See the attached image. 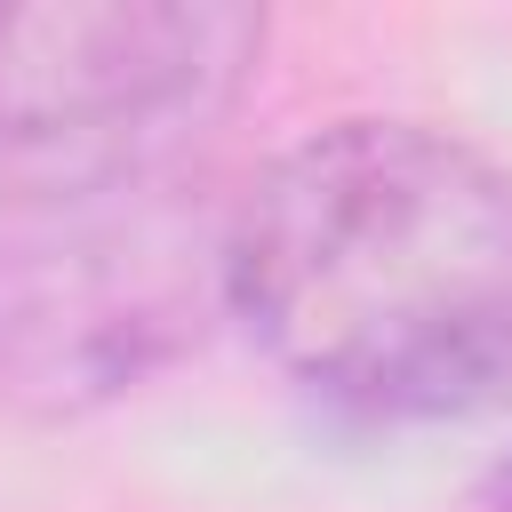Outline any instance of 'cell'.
<instances>
[{"label":"cell","mask_w":512,"mask_h":512,"mask_svg":"<svg viewBox=\"0 0 512 512\" xmlns=\"http://www.w3.org/2000/svg\"><path fill=\"white\" fill-rule=\"evenodd\" d=\"M224 296L328 408L384 424L504 408L512 168L424 120H336L232 200Z\"/></svg>","instance_id":"obj_1"},{"label":"cell","mask_w":512,"mask_h":512,"mask_svg":"<svg viewBox=\"0 0 512 512\" xmlns=\"http://www.w3.org/2000/svg\"><path fill=\"white\" fill-rule=\"evenodd\" d=\"M232 208L184 176L0 216V408L88 416L184 360L224 296Z\"/></svg>","instance_id":"obj_2"},{"label":"cell","mask_w":512,"mask_h":512,"mask_svg":"<svg viewBox=\"0 0 512 512\" xmlns=\"http://www.w3.org/2000/svg\"><path fill=\"white\" fill-rule=\"evenodd\" d=\"M264 56L224 0L0 8V200H72L184 176Z\"/></svg>","instance_id":"obj_3"},{"label":"cell","mask_w":512,"mask_h":512,"mask_svg":"<svg viewBox=\"0 0 512 512\" xmlns=\"http://www.w3.org/2000/svg\"><path fill=\"white\" fill-rule=\"evenodd\" d=\"M504 496H512V472H504Z\"/></svg>","instance_id":"obj_4"}]
</instances>
